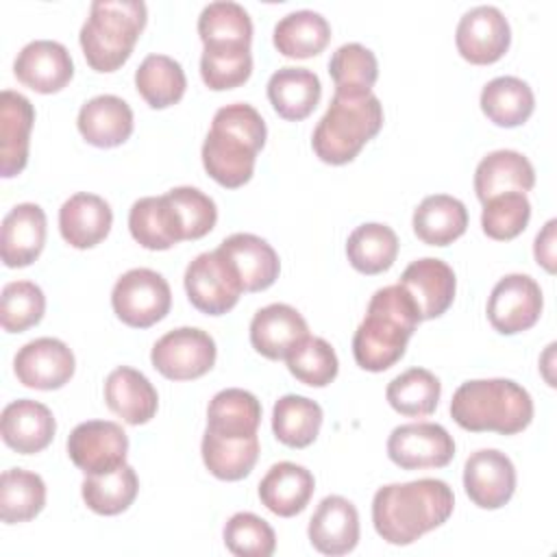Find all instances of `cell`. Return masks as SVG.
Listing matches in <instances>:
<instances>
[{"label": "cell", "instance_id": "1", "mask_svg": "<svg viewBox=\"0 0 557 557\" xmlns=\"http://www.w3.org/2000/svg\"><path fill=\"white\" fill-rule=\"evenodd\" d=\"M453 509V490L440 479L389 483L372 498V522L387 544L407 546L442 527Z\"/></svg>", "mask_w": 557, "mask_h": 557}, {"label": "cell", "instance_id": "2", "mask_svg": "<svg viewBox=\"0 0 557 557\" xmlns=\"http://www.w3.org/2000/svg\"><path fill=\"white\" fill-rule=\"evenodd\" d=\"M265 122L261 113L233 102L215 111L211 131L202 141V165L222 187L237 189L252 178L257 152L265 144Z\"/></svg>", "mask_w": 557, "mask_h": 557}, {"label": "cell", "instance_id": "3", "mask_svg": "<svg viewBox=\"0 0 557 557\" xmlns=\"http://www.w3.org/2000/svg\"><path fill=\"white\" fill-rule=\"evenodd\" d=\"M422 322L405 287L387 285L372 294L363 322L352 337V357L368 372L392 368L407 350V342Z\"/></svg>", "mask_w": 557, "mask_h": 557}, {"label": "cell", "instance_id": "4", "mask_svg": "<svg viewBox=\"0 0 557 557\" xmlns=\"http://www.w3.org/2000/svg\"><path fill=\"white\" fill-rule=\"evenodd\" d=\"M450 416L461 429L472 433L516 435L531 424L533 400L511 379H472L455 389Z\"/></svg>", "mask_w": 557, "mask_h": 557}, {"label": "cell", "instance_id": "5", "mask_svg": "<svg viewBox=\"0 0 557 557\" xmlns=\"http://www.w3.org/2000/svg\"><path fill=\"white\" fill-rule=\"evenodd\" d=\"M383 104L370 94H333L331 104L318 122L311 146L313 152L331 165L352 161L361 148L381 131Z\"/></svg>", "mask_w": 557, "mask_h": 557}, {"label": "cell", "instance_id": "6", "mask_svg": "<svg viewBox=\"0 0 557 557\" xmlns=\"http://www.w3.org/2000/svg\"><path fill=\"white\" fill-rule=\"evenodd\" d=\"M141 0H96L81 26V48L91 70L113 72L131 57L139 33L146 26Z\"/></svg>", "mask_w": 557, "mask_h": 557}, {"label": "cell", "instance_id": "7", "mask_svg": "<svg viewBox=\"0 0 557 557\" xmlns=\"http://www.w3.org/2000/svg\"><path fill=\"white\" fill-rule=\"evenodd\" d=\"M111 305L124 324L148 329L168 315L172 292L159 272L150 268H133L115 281Z\"/></svg>", "mask_w": 557, "mask_h": 557}, {"label": "cell", "instance_id": "8", "mask_svg": "<svg viewBox=\"0 0 557 557\" xmlns=\"http://www.w3.org/2000/svg\"><path fill=\"white\" fill-rule=\"evenodd\" d=\"M183 281L189 302L209 315L231 311L244 292L237 270L218 248L189 261Z\"/></svg>", "mask_w": 557, "mask_h": 557}, {"label": "cell", "instance_id": "9", "mask_svg": "<svg viewBox=\"0 0 557 557\" xmlns=\"http://www.w3.org/2000/svg\"><path fill=\"white\" fill-rule=\"evenodd\" d=\"M215 355V342L207 331L181 326L154 342L150 361L170 381H191L213 368Z\"/></svg>", "mask_w": 557, "mask_h": 557}, {"label": "cell", "instance_id": "10", "mask_svg": "<svg viewBox=\"0 0 557 557\" xmlns=\"http://www.w3.org/2000/svg\"><path fill=\"white\" fill-rule=\"evenodd\" d=\"M128 435L117 422L87 420L72 429L67 455L85 474H104L126 463Z\"/></svg>", "mask_w": 557, "mask_h": 557}, {"label": "cell", "instance_id": "11", "mask_svg": "<svg viewBox=\"0 0 557 557\" xmlns=\"http://www.w3.org/2000/svg\"><path fill=\"white\" fill-rule=\"evenodd\" d=\"M387 457L403 470L444 468L455 457V440L435 422L400 424L387 437Z\"/></svg>", "mask_w": 557, "mask_h": 557}, {"label": "cell", "instance_id": "12", "mask_svg": "<svg viewBox=\"0 0 557 557\" xmlns=\"http://www.w3.org/2000/svg\"><path fill=\"white\" fill-rule=\"evenodd\" d=\"M544 298L535 278L529 274L503 276L487 298V320L503 335L531 329L542 313Z\"/></svg>", "mask_w": 557, "mask_h": 557}, {"label": "cell", "instance_id": "13", "mask_svg": "<svg viewBox=\"0 0 557 557\" xmlns=\"http://www.w3.org/2000/svg\"><path fill=\"white\" fill-rule=\"evenodd\" d=\"M509 41V22L503 11L492 4H479L466 11L455 33L459 54L474 65H487L498 61L507 52Z\"/></svg>", "mask_w": 557, "mask_h": 557}, {"label": "cell", "instance_id": "14", "mask_svg": "<svg viewBox=\"0 0 557 557\" xmlns=\"http://www.w3.org/2000/svg\"><path fill=\"white\" fill-rule=\"evenodd\" d=\"M74 368V352L57 337H37L24 344L13 359L17 381L33 389L63 387L72 379Z\"/></svg>", "mask_w": 557, "mask_h": 557}, {"label": "cell", "instance_id": "15", "mask_svg": "<svg viewBox=\"0 0 557 557\" xmlns=\"http://www.w3.org/2000/svg\"><path fill=\"white\" fill-rule=\"evenodd\" d=\"M463 487L476 507L498 509L516 492V468L505 453L481 448L466 459Z\"/></svg>", "mask_w": 557, "mask_h": 557}, {"label": "cell", "instance_id": "16", "mask_svg": "<svg viewBox=\"0 0 557 557\" xmlns=\"http://www.w3.org/2000/svg\"><path fill=\"white\" fill-rule=\"evenodd\" d=\"M17 81L33 91H61L74 76V63L67 48L52 39H35L26 44L13 63Z\"/></svg>", "mask_w": 557, "mask_h": 557}, {"label": "cell", "instance_id": "17", "mask_svg": "<svg viewBox=\"0 0 557 557\" xmlns=\"http://www.w3.org/2000/svg\"><path fill=\"white\" fill-rule=\"evenodd\" d=\"M398 285L405 287L407 294L413 298L420 318L433 320L440 318L453 305L457 278L446 261L424 257L405 268Z\"/></svg>", "mask_w": 557, "mask_h": 557}, {"label": "cell", "instance_id": "18", "mask_svg": "<svg viewBox=\"0 0 557 557\" xmlns=\"http://www.w3.org/2000/svg\"><path fill=\"white\" fill-rule=\"evenodd\" d=\"M311 546L331 557L350 553L359 542V513L357 507L344 496H326L309 520Z\"/></svg>", "mask_w": 557, "mask_h": 557}, {"label": "cell", "instance_id": "19", "mask_svg": "<svg viewBox=\"0 0 557 557\" xmlns=\"http://www.w3.org/2000/svg\"><path fill=\"white\" fill-rule=\"evenodd\" d=\"M309 335L305 318L285 302L259 309L250 322V344L265 359H285L289 350Z\"/></svg>", "mask_w": 557, "mask_h": 557}, {"label": "cell", "instance_id": "20", "mask_svg": "<svg viewBox=\"0 0 557 557\" xmlns=\"http://www.w3.org/2000/svg\"><path fill=\"white\" fill-rule=\"evenodd\" d=\"M57 431L52 411L30 398H20L2 409L0 433L9 448L20 455H33L44 450Z\"/></svg>", "mask_w": 557, "mask_h": 557}, {"label": "cell", "instance_id": "21", "mask_svg": "<svg viewBox=\"0 0 557 557\" xmlns=\"http://www.w3.org/2000/svg\"><path fill=\"white\" fill-rule=\"evenodd\" d=\"M46 244V213L35 202L15 205L2 220L0 255L7 268L30 265Z\"/></svg>", "mask_w": 557, "mask_h": 557}, {"label": "cell", "instance_id": "22", "mask_svg": "<svg viewBox=\"0 0 557 557\" xmlns=\"http://www.w3.org/2000/svg\"><path fill=\"white\" fill-rule=\"evenodd\" d=\"M218 250L237 270L244 292L268 289L278 278V270H281L278 255L259 235L233 233L218 246Z\"/></svg>", "mask_w": 557, "mask_h": 557}, {"label": "cell", "instance_id": "23", "mask_svg": "<svg viewBox=\"0 0 557 557\" xmlns=\"http://www.w3.org/2000/svg\"><path fill=\"white\" fill-rule=\"evenodd\" d=\"M35 122L30 100L4 89L0 96V172L4 178L20 174L28 161V137Z\"/></svg>", "mask_w": 557, "mask_h": 557}, {"label": "cell", "instance_id": "24", "mask_svg": "<svg viewBox=\"0 0 557 557\" xmlns=\"http://www.w3.org/2000/svg\"><path fill=\"white\" fill-rule=\"evenodd\" d=\"M113 224V211L109 202L96 194L78 191L70 196L59 209L61 237L78 248H94L100 244Z\"/></svg>", "mask_w": 557, "mask_h": 557}, {"label": "cell", "instance_id": "25", "mask_svg": "<svg viewBox=\"0 0 557 557\" xmlns=\"http://www.w3.org/2000/svg\"><path fill=\"white\" fill-rule=\"evenodd\" d=\"M76 126L87 144L115 148L133 133V111L120 96L102 94L81 107Z\"/></svg>", "mask_w": 557, "mask_h": 557}, {"label": "cell", "instance_id": "26", "mask_svg": "<svg viewBox=\"0 0 557 557\" xmlns=\"http://www.w3.org/2000/svg\"><path fill=\"white\" fill-rule=\"evenodd\" d=\"M128 228L133 239L148 250H168L185 239L181 218L165 194L135 200L128 211Z\"/></svg>", "mask_w": 557, "mask_h": 557}, {"label": "cell", "instance_id": "27", "mask_svg": "<svg viewBox=\"0 0 557 557\" xmlns=\"http://www.w3.org/2000/svg\"><path fill=\"white\" fill-rule=\"evenodd\" d=\"M107 407L126 424H146L154 418L159 396L154 385L135 368L120 366L104 381Z\"/></svg>", "mask_w": 557, "mask_h": 557}, {"label": "cell", "instance_id": "28", "mask_svg": "<svg viewBox=\"0 0 557 557\" xmlns=\"http://www.w3.org/2000/svg\"><path fill=\"white\" fill-rule=\"evenodd\" d=\"M315 490L313 474L294 461L274 463L259 483L261 503L281 518H292L300 513Z\"/></svg>", "mask_w": 557, "mask_h": 557}, {"label": "cell", "instance_id": "29", "mask_svg": "<svg viewBox=\"0 0 557 557\" xmlns=\"http://www.w3.org/2000/svg\"><path fill=\"white\" fill-rule=\"evenodd\" d=\"M535 185L531 161L516 150H494L483 157L474 170V191L481 202L507 194L529 191Z\"/></svg>", "mask_w": 557, "mask_h": 557}, {"label": "cell", "instance_id": "30", "mask_svg": "<svg viewBox=\"0 0 557 557\" xmlns=\"http://www.w3.org/2000/svg\"><path fill=\"white\" fill-rule=\"evenodd\" d=\"M322 85L307 67H281L268 81V100L274 111L289 122H300L318 107Z\"/></svg>", "mask_w": 557, "mask_h": 557}, {"label": "cell", "instance_id": "31", "mask_svg": "<svg viewBox=\"0 0 557 557\" xmlns=\"http://www.w3.org/2000/svg\"><path fill=\"white\" fill-rule=\"evenodd\" d=\"M468 228L466 205L448 194L426 196L413 211V233L429 246H448Z\"/></svg>", "mask_w": 557, "mask_h": 557}, {"label": "cell", "instance_id": "32", "mask_svg": "<svg viewBox=\"0 0 557 557\" xmlns=\"http://www.w3.org/2000/svg\"><path fill=\"white\" fill-rule=\"evenodd\" d=\"M261 422V403L255 394L228 387L218 392L207 409V429L222 437L257 435Z\"/></svg>", "mask_w": 557, "mask_h": 557}, {"label": "cell", "instance_id": "33", "mask_svg": "<svg viewBox=\"0 0 557 557\" xmlns=\"http://www.w3.org/2000/svg\"><path fill=\"white\" fill-rule=\"evenodd\" d=\"M272 39L283 57L309 59L326 48L331 39V26L318 11L300 9L276 22Z\"/></svg>", "mask_w": 557, "mask_h": 557}, {"label": "cell", "instance_id": "34", "mask_svg": "<svg viewBox=\"0 0 557 557\" xmlns=\"http://www.w3.org/2000/svg\"><path fill=\"white\" fill-rule=\"evenodd\" d=\"M202 461L207 470L222 481H239L250 474L259 457V437H222L209 429L200 444Z\"/></svg>", "mask_w": 557, "mask_h": 557}, {"label": "cell", "instance_id": "35", "mask_svg": "<svg viewBox=\"0 0 557 557\" xmlns=\"http://www.w3.org/2000/svg\"><path fill=\"white\" fill-rule=\"evenodd\" d=\"M533 109L535 96L518 76H496L481 91V111L496 126H520L531 117Z\"/></svg>", "mask_w": 557, "mask_h": 557}, {"label": "cell", "instance_id": "36", "mask_svg": "<svg viewBox=\"0 0 557 557\" xmlns=\"http://www.w3.org/2000/svg\"><path fill=\"white\" fill-rule=\"evenodd\" d=\"M322 426V407L298 394L281 396L272 409V431L289 448H305L315 442Z\"/></svg>", "mask_w": 557, "mask_h": 557}, {"label": "cell", "instance_id": "37", "mask_svg": "<svg viewBox=\"0 0 557 557\" xmlns=\"http://www.w3.org/2000/svg\"><path fill=\"white\" fill-rule=\"evenodd\" d=\"M346 257L361 274H381L389 270L398 257L396 233L381 222L359 224L346 242Z\"/></svg>", "mask_w": 557, "mask_h": 557}, {"label": "cell", "instance_id": "38", "mask_svg": "<svg viewBox=\"0 0 557 557\" xmlns=\"http://www.w3.org/2000/svg\"><path fill=\"white\" fill-rule=\"evenodd\" d=\"M135 87L152 109H165L183 98L187 78L176 59L148 54L135 70Z\"/></svg>", "mask_w": 557, "mask_h": 557}, {"label": "cell", "instance_id": "39", "mask_svg": "<svg viewBox=\"0 0 557 557\" xmlns=\"http://www.w3.org/2000/svg\"><path fill=\"white\" fill-rule=\"evenodd\" d=\"M137 490L139 481L128 463L104 474H87L81 485L85 505L100 516H117L126 511L133 505Z\"/></svg>", "mask_w": 557, "mask_h": 557}, {"label": "cell", "instance_id": "40", "mask_svg": "<svg viewBox=\"0 0 557 557\" xmlns=\"http://www.w3.org/2000/svg\"><path fill=\"white\" fill-rule=\"evenodd\" d=\"M46 505V483L39 474L9 468L0 476V518L7 524L33 520Z\"/></svg>", "mask_w": 557, "mask_h": 557}, {"label": "cell", "instance_id": "41", "mask_svg": "<svg viewBox=\"0 0 557 557\" xmlns=\"http://www.w3.org/2000/svg\"><path fill=\"white\" fill-rule=\"evenodd\" d=\"M442 383L424 368H409L389 381L385 398L394 411L407 418L431 416L440 403Z\"/></svg>", "mask_w": 557, "mask_h": 557}, {"label": "cell", "instance_id": "42", "mask_svg": "<svg viewBox=\"0 0 557 557\" xmlns=\"http://www.w3.org/2000/svg\"><path fill=\"white\" fill-rule=\"evenodd\" d=\"M198 35L205 46H250L252 22L242 4L218 0L200 11Z\"/></svg>", "mask_w": 557, "mask_h": 557}, {"label": "cell", "instance_id": "43", "mask_svg": "<svg viewBox=\"0 0 557 557\" xmlns=\"http://www.w3.org/2000/svg\"><path fill=\"white\" fill-rule=\"evenodd\" d=\"M329 74L337 94H370L379 78V63L370 48L352 41L339 46L333 52L329 61Z\"/></svg>", "mask_w": 557, "mask_h": 557}, {"label": "cell", "instance_id": "44", "mask_svg": "<svg viewBox=\"0 0 557 557\" xmlns=\"http://www.w3.org/2000/svg\"><path fill=\"white\" fill-rule=\"evenodd\" d=\"M252 72L250 46H205L200 57V76L213 91L244 85Z\"/></svg>", "mask_w": 557, "mask_h": 557}, {"label": "cell", "instance_id": "45", "mask_svg": "<svg viewBox=\"0 0 557 557\" xmlns=\"http://www.w3.org/2000/svg\"><path fill=\"white\" fill-rule=\"evenodd\" d=\"M287 370L292 376H296L300 383L311 387H324L329 385L339 370L337 355L333 346L322 337L307 335L302 342H298L289 355L285 357Z\"/></svg>", "mask_w": 557, "mask_h": 557}, {"label": "cell", "instance_id": "46", "mask_svg": "<svg viewBox=\"0 0 557 557\" xmlns=\"http://www.w3.org/2000/svg\"><path fill=\"white\" fill-rule=\"evenodd\" d=\"M531 220V202L522 191L498 194L483 202L481 226L492 239L507 242L518 237Z\"/></svg>", "mask_w": 557, "mask_h": 557}, {"label": "cell", "instance_id": "47", "mask_svg": "<svg viewBox=\"0 0 557 557\" xmlns=\"http://www.w3.org/2000/svg\"><path fill=\"white\" fill-rule=\"evenodd\" d=\"M46 296L30 281H13L2 287L0 324L7 333H22L44 318Z\"/></svg>", "mask_w": 557, "mask_h": 557}, {"label": "cell", "instance_id": "48", "mask_svg": "<svg viewBox=\"0 0 557 557\" xmlns=\"http://www.w3.org/2000/svg\"><path fill=\"white\" fill-rule=\"evenodd\" d=\"M224 544L237 557H270L276 548L274 529L250 511H239L224 524Z\"/></svg>", "mask_w": 557, "mask_h": 557}, {"label": "cell", "instance_id": "49", "mask_svg": "<svg viewBox=\"0 0 557 557\" xmlns=\"http://www.w3.org/2000/svg\"><path fill=\"white\" fill-rule=\"evenodd\" d=\"M165 196L170 198V202L174 205L181 218L185 239H200L215 226L218 222L215 202L198 187H189V185L174 187Z\"/></svg>", "mask_w": 557, "mask_h": 557}, {"label": "cell", "instance_id": "50", "mask_svg": "<svg viewBox=\"0 0 557 557\" xmlns=\"http://www.w3.org/2000/svg\"><path fill=\"white\" fill-rule=\"evenodd\" d=\"M555 226L557 220H548L544 224V228L537 233L535 237V246H533V255L535 261L546 270V272H555Z\"/></svg>", "mask_w": 557, "mask_h": 557}]
</instances>
